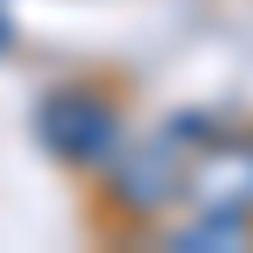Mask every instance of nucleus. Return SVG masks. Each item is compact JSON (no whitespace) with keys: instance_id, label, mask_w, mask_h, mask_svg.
I'll return each mask as SVG.
<instances>
[{"instance_id":"39448f33","label":"nucleus","mask_w":253,"mask_h":253,"mask_svg":"<svg viewBox=\"0 0 253 253\" xmlns=\"http://www.w3.org/2000/svg\"><path fill=\"white\" fill-rule=\"evenodd\" d=\"M7 47H13V13L0 7V53H7Z\"/></svg>"},{"instance_id":"20e7f679","label":"nucleus","mask_w":253,"mask_h":253,"mask_svg":"<svg viewBox=\"0 0 253 253\" xmlns=\"http://www.w3.org/2000/svg\"><path fill=\"white\" fill-rule=\"evenodd\" d=\"M167 247H180V253H247V247H253V220H247V213L193 207L180 227H167Z\"/></svg>"},{"instance_id":"f03ea898","label":"nucleus","mask_w":253,"mask_h":253,"mask_svg":"<svg viewBox=\"0 0 253 253\" xmlns=\"http://www.w3.org/2000/svg\"><path fill=\"white\" fill-rule=\"evenodd\" d=\"M100 213L120 227H160L187 207V147H173L167 133L126 140L114 160L100 167Z\"/></svg>"},{"instance_id":"f257e3e1","label":"nucleus","mask_w":253,"mask_h":253,"mask_svg":"<svg viewBox=\"0 0 253 253\" xmlns=\"http://www.w3.org/2000/svg\"><path fill=\"white\" fill-rule=\"evenodd\" d=\"M34 140L47 160L74 167V173H100L133 140V126H126V107L100 80H60L34 100Z\"/></svg>"},{"instance_id":"7ed1b4c3","label":"nucleus","mask_w":253,"mask_h":253,"mask_svg":"<svg viewBox=\"0 0 253 253\" xmlns=\"http://www.w3.org/2000/svg\"><path fill=\"white\" fill-rule=\"evenodd\" d=\"M187 207H213V213H247L253 220V133L220 126L213 140L187 147Z\"/></svg>"}]
</instances>
